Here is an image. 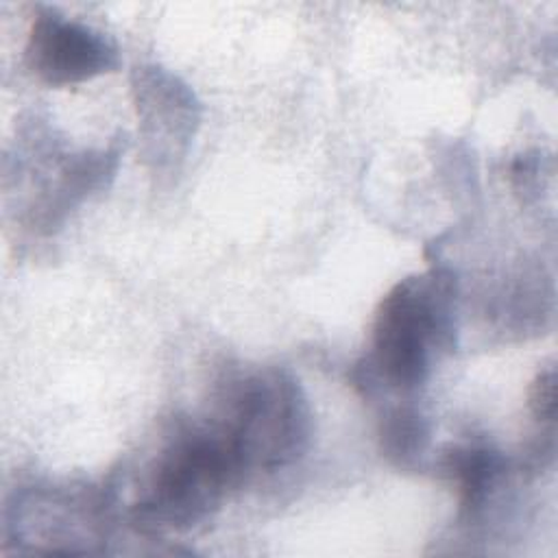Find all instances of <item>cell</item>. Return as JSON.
<instances>
[{"label": "cell", "instance_id": "obj_1", "mask_svg": "<svg viewBox=\"0 0 558 558\" xmlns=\"http://www.w3.org/2000/svg\"><path fill=\"white\" fill-rule=\"evenodd\" d=\"M456 296V277L445 268L397 281L377 305L371 353L353 373L355 386L366 395L416 392L434 357L453 349Z\"/></svg>", "mask_w": 558, "mask_h": 558}, {"label": "cell", "instance_id": "obj_2", "mask_svg": "<svg viewBox=\"0 0 558 558\" xmlns=\"http://www.w3.org/2000/svg\"><path fill=\"white\" fill-rule=\"evenodd\" d=\"M242 477L211 425L181 427L148 464L131 506L133 519L150 530H190L209 519Z\"/></svg>", "mask_w": 558, "mask_h": 558}, {"label": "cell", "instance_id": "obj_3", "mask_svg": "<svg viewBox=\"0 0 558 558\" xmlns=\"http://www.w3.org/2000/svg\"><path fill=\"white\" fill-rule=\"evenodd\" d=\"M244 475L299 460L312 438L310 401L292 373L279 366L238 375L227 384L220 421L211 425Z\"/></svg>", "mask_w": 558, "mask_h": 558}, {"label": "cell", "instance_id": "obj_4", "mask_svg": "<svg viewBox=\"0 0 558 558\" xmlns=\"http://www.w3.org/2000/svg\"><path fill=\"white\" fill-rule=\"evenodd\" d=\"M28 70L52 87L74 85L118 68V46L100 31L39 7L26 37Z\"/></svg>", "mask_w": 558, "mask_h": 558}, {"label": "cell", "instance_id": "obj_5", "mask_svg": "<svg viewBox=\"0 0 558 558\" xmlns=\"http://www.w3.org/2000/svg\"><path fill=\"white\" fill-rule=\"evenodd\" d=\"M133 96L146 155L157 166L183 157L201 120L194 92L172 72L142 65L133 74Z\"/></svg>", "mask_w": 558, "mask_h": 558}, {"label": "cell", "instance_id": "obj_6", "mask_svg": "<svg viewBox=\"0 0 558 558\" xmlns=\"http://www.w3.org/2000/svg\"><path fill=\"white\" fill-rule=\"evenodd\" d=\"M440 471L456 484L462 508L475 514L504 473V458L484 445H451L442 451Z\"/></svg>", "mask_w": 558, "mask_h": 558}, {"label": "cell", "instance_id": "obj_7", "mask_svg": "<svg viewBox=\"0 0 558 558\" xmlns=\"http://www.w3.org/2000/svg\"><path fill=\"white\" fill-rule=\"evenodd\" d=\"M429 421L410 405L392 408L379 423L381 453L397 466L416 464L429 447Z\"/></svg>", "mask_w": 558, "mask_h": 558}, {"label": "cell", "instance_id": "obj_8", "mask_svg": "<svg viewBox=\"0 0 558 558\" xmlns=\"http://www.w3.org/2000/svg\"><path fill=\"white\" fill-rule=\"evenodd\" d=\"M527 403H530V412L538 423H554V416H556V368L554 366L543 368L534 377L530 386Z\"/></svg>", "mask_w": 558, "mask_h": 558}]
</instances>
